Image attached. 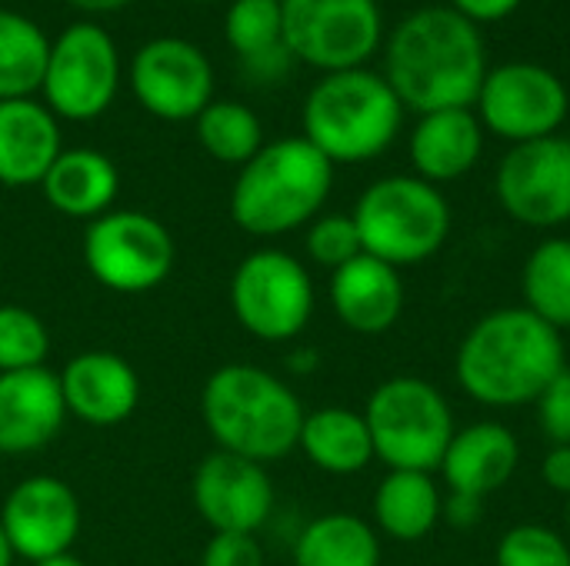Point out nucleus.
Segmentation results:
<instances>
[{"mask_svg":"<svg viewBox=\"0 0 570 566\" xmlns=\"http://www.w3.org/2000/svg\"><path fill=\"white\" fill-rule=\"evenodd\" d=\"M488 77L478 23L454 7H421L407 13L387 40L384 80L401 107L424 113L478 103Z\"/></svg>","mask_w":570,"mask_h":566,"instance_id":"1","label":"nucleus"},{"mask_svg":"<svg viewBox=\"0 0 570 566\" xmlns=\"http://www.w3.org/2000/svg\"><path fill=\"white\" fill-rule=\"evenodd\" d=\"M564 370L561 330L528 307H501L481 317L464 334L454 357L461 390L498 410L534 404Z\"/></svg>","mask_w":570,"mask_h":566,"instance_id":"2","label":"nucleus"},{"mask_svg":"<svg viewBox=\"0 0 570 566\" xmlns=\"http://www.w3.org/2000/svg\"><path fill=\"white\" fill-rule=\"evenodd\" d=\"M200 414L220 450L254 464H274L301 444L304 407L297 394L254 364L214 370L200 394Z\"/></svg>","mask_w":570,"mask_h":566,"instance_id":"3","label":"nucleus"},{"mask_svg":"<svg viewBox=\"0 0 570 566\" xmlns=\"http://www.w3.org/2000/svg\"><path fill=\"white\" fill-rule=\"evenodd\" d=\"M334 187V163L307 140L264 143L234 180L230 217L250 237H281L314 220Z\"/></svg>","mask_w":570,"mask_h":566,"instance_id":"4","label":"nucleus"},{"mask_svg":"<svg viewBox=\"0 0 570 566\" xmlns=\"http://www.w3.org/2000/svg\"><path fill=\"white\" fill-rule=\"evenodd\" d=\"M404 120L391 83L374 70L324 73L304 100V137L331 163H364L381 157Z\"/></svg>","mask_w":570,"mask_h":566,"instance_id":"5","label":"nucleus"},{"mask_svg":"<svg viewBox=\"0 0 570 566\" xmlns=\"http://www.w3.org/2000/svg\"><path fill=\"white\" fill-rule=\"evenodd\" d=\"M354 224L364 254L411 267L431 260L451 234L448 197L421 177H384L374 180L354 207Z\"/></svg>","mask_w":570,"mask_h":566,"instance_id":"6","label":"nucleus"},{"mask_svg":"<svg viewBox=\"0 0 570 566\" xmlns=\"http://www.w3.org/2000/svg\"><path fill=\"white\" fill-rule=\"evenodd\" d=\"M374 457L391 470L431 474L441 467L454 437V414L444 394L421 377L384 380L364 407Z\"/></svg>","mask_w":570,"mask_h":566,"instance_id":"7","label":"nucleus"},{"mask_svg":"<svg viewBox=\"0 0 570 566\" xmlns=\"http://www.w3.org/2000/svg\"><path fill=\"white\" fill-rule=\"evenodd\" d=\"M230 307L237 324L257 340H294L314 314L311 274L284 250H254L234 270Z\"/></svg>","mask_w":570,"mask_h":566,"instance_id":"8","label":"nucleus"},{"mask_svg":"<svg viewBox=\"0 0 570 566\" xmlns=\"http://www.w3.org/2000/svg\"><path fill=\"white\" fill-rule=\"evenodd\" d=\"M120 83V57L114 37L90 20L70 23L57 40H50L43 70V107L63 120L100 117Z\"/></svg>","mask_w":570,"mask_h":566,"instance_id":"9","label":"nucleus"},{"mask_svg":"<svg viewBox=\"0 0 570 566\" xmlns=\"http://www.w3.org/2000/svg\"><path fill=\"white\" fill-rule=\"evenodd\" d=\"M83 264L107 290L147 294L174 270V240L150 214L107 210L83 234Z\"/></svg>","mask_w":570,"mask_h":566,"instance_id":"10","label":"nucleus"},{"mask_svg":"<svg viewBox=\"0 0 570 566\" xmlns=\"http://www.w3.org/2000/svg\"><path fill=\"white\" fill-rule=\"evenodd\" d=\"M291 57L337 73L357 70L381 43L377 0H281Z\"/></svg>","mask_w":570,"mask_h":566,"instance_id":"11","label":"nucleus"},{"mask_svg":"<svg viewBox=\"0 0 570 566\" xmlns=\"http://www.w3.org/2000/svg\"><path fill=\"white\" fill-rule=\"evenodd\" d=\"M568 87L541 63H501L488 70L478 93V120L491 133L528 143L554 137L568 117Z\"/></svg>","mask_w":570,"mask_h":566,"instance_id":"12","label":"nucleus"},{"mask_svg":"<svg viewBox=\"0 0 570 566\" xmlns=\"http://www.w3.org/2000/svg\"><path fill=\"white\" fill-rule=\"evenodd\" d=\"M498 200L524 227L551 230L570 220V140L514 143L498 167Z\"/></svg>","mask_w":570,"mask_h":566,"instance_id":"13","label":"nucleus"},{"mask_svg":"<svg viewBox=\"0 0 570 566\" xmlns=\"http://www.w3.org/2000/svg\"><path fill=\"white\" fill-rule=\"evenodd\" d=\"M130 87L140 107L160 120H197L214 100V67L184 37H154L134 53Z\"/></svg>","mask_w":570,"mask_h":566,"instance_id":"14","label":"nucleus"},{"mask_svg":"<svg viewBox=\"0 0 570 566\" xmlns=\"http://www.w3.org/2000/svg\"><path fill=\"white\" fill-rule=\"evenodd\" d=\"M194 507L214 534H254L274 510V484L264 464L217 450L194 474Z\"/></svg>","mask_w":570,"mask_h":566,"instance_id":"15","label":"nucleus"},{"mask_svg":"<svg viewBox=\"0 0 570 566\" xmlns=\"http://www.w3.org/2000/svg\"><path fill=\"white\" fill-rule=\"evenodd\" d=\"M0 527L13 557L37 564L57 554H70L80 534V504L73 490L57 477H27L10 490L0 510Z\"/></svg>","mask_w":570,"mask_h":566,"instance_id":"16","label":"nucleus"},{"mask_svg":"<svg viewBox=\"0 0 570 566\" xmlns=\"http://www.w3.org/2000/svg\"><path fill=\"white\" fill-rule=\"evenodd\" d=\"M60 377L47 367L0 374V454H33L63 427Z\"/></svg>","mask_w":570,"mask_h":566,"instance_id":"17","label":"nucleus"},{"mask_svg":"<svg viewBox=\"0 0 570 566\" xmlns=\"http://www.w3.org/2000/svg\"><path fill=\"white\" fill-rule=\"evenodd\" d=\"M60 394L67 414L90 427L124 424L140 400V380L134 367L107 350H87L73 357L60 374Z\"/></svg>","mask_w":570,"mask_h":566,"instance_id":"18","label":"nucleus"},{"mask_svg":"<svg viewBox=\"0 0 570 566\" xmlns=\"http://www.w3.org/2000/svg\"><path fill=\"white\" fill-rule=\"evenodd\" d=\"M331 304L337 320L364 337L387 334L404 310V280L397 267L361 254L331 277Z\"/></svg>","mask_w":570,"mask_h":566,"instance_id":"19","label":"nucleus"},{"mask_svg":"<svg viewBox=\"0 0 570 566\" xmlns=\"http://www.w3.org/2000/svg\"><path fill=\"white\" fill-rule=\"evenodd\" d=\"M518 464H521L518 437L504 424L481 420L464 430H454L448 454L441 460V474L454 494L488 497L514 477Z\"/></svg>","mask_w":570,"mask_h":566,"instance_id":"20","label":"nucleus"},{"mask_svg":"<svg viewBox=\"0 0 570 566\" xmlns=\"http://www.w3.org/2000/svg\"><path fill=\"white\" fill-rule=\"evenodd\" d=\"M60 150L57 117L43 103L30 97L0 100V183H40Z\"/></svg>","mask_w":570,"mask_h":566,"instance_id":"21","label":"nucleus"},{"mask_svg":"<svg viewBox=\"0 0 570 566\" xmlns=\"http://www.w3.org/2000/svg\"><path fill=\"white\" fill-rule=\"evenodd\" d=\"M481 150H484V127L471 113V107L424 113L411 133L414 170L421 180L434 187L451 183L468 170H474Z\"/></svg>","mask_w":570,"mask_h":566,"instance_id":"22","label":"nucleus"},{"mask_svg":"<svg viewBox=\"0 0 570 566\" xmlns=\"http://www.w3.org/2000/svg\"><path fill=\"white\" fill-rule=\"evenodd\" d=\"M47 203L73 220H97L110 210L120 190V177L110 157L90 147L60 150L47 177L40 180Z\"/></svg>","mask_w":570,"mask_h":566,"instance_id":"23","label":"nucleus"},{"mask_svg":"<svg viewBox=\"0 0 570 566\" xmlns=\"http://www.w3.org/2000/svg\"><path fill=\"white\" fill-rule=\"evenodd\" d=\"M441 490L431 474L421 470H391L374 494L377 530L397 544L424 540L441 520Z\"/></svg>","mask_w":570,"mask_h":566,"instance_id":"24","label":"nucleus"},{"mask_svg":"<svg viewBox=\"0 0 570 566\" xmlns=\"http://www.w3.org/2000/svg\"><path fill=\"white\" fill-rule=\"evenodd\" d=\"M314 467L324 474H361L374 460V440L367 430L364 414L347 407H324L304 417L301 444H297Z\"/></svg>","mask_w":570,"mask_h":566,"instance_id":"25","label":"nucleus"},{"mask_svg":"<svg viewBox=\"0 0 570 566\" xmlns=\"http://www.w3.org/2000/svg\"><path fill=\"white\" fill-rule=\"evenodd\" d=\"M224 37L230 50L264 77H281L291 60L281 0H234L224 17Z\"/></svg>","mask_w":570,"mask_h":566,"instance_id":"26","label":"nucleus"},{"mask_svg":"<svg viewBox=\"0 0 570 566\" xmlns=\"http://www.w3.org/2000/svg\"><path fill=\"white\" fill-rule=\"evenodd\" d=\"M381 540L354 514H327L307 524L294 544V566H377Z\"/></svg>","mask_w":570,"mask_h":566,"instance_id":"27","label":"nucleus"},{"mask_svg":"<svg viewBox=\"0 0 570 566\" xmlns=\"http://www.w3.org/2000/svg\"><path fill=\"white\" fill-rule=\"evenodd\" d=\"M524 307L551 324L554 330H570V240L551 237L538 244L521 270Z\"/></svg>","mask_w":570,"mask_h":566,"instance_id":"28","label":"nucleus"},{"mask_svg":"<svg viewBox=\"0 0 570 566\" xmlns=\"http://www.w3.org/2000/svg\"><path fill=\"white\" fill-rule=\"evenodd\" d=\"M50 40L23 13L0 10V100H20L40 90Z\"/></svg>","mask_w":570,"mask_h":566,"instance_id":"29","label":"nucleus"},{"mask_svg":"<svg viewBox=\"0 0 570 566\" xmlns=\"http://www.w3.org/2000/svg\"><path fill=\"white\" fill-rule=\"evenodd\" d=\"M197 140L214 160L244 167L264 147V127L247 103L210 100L197 113Z\"/></svg>","mask_w":570,"mask_h":566,"instance_id":"30","label":"nucleus"},{"mask_svg":"<svg viewBox=\"0 0 570 566\" xmlns=\"http://www.w3.org/2000/svg\"><path fill=\"white\" fill-rule=\"evenodd\" d=\"M50 350V334L43 320L23 307L0 304V374L43 367Z\"/></svg>","mask_w":570,"mask_h":566,"instance_id":"31","label":"nucleus"},{"mask_svg":"<svg viewBox=\"0 0 570 566\" xmlns=\"http://www.w3.org/2000/svg\"><path fill=\"white\" fill-rule=\"evenodd\" d=\"M498 566H570V544L551 527L518 524L498 544Z\"/></svg>","mask_w":570,"mask_h":566,"instance_id":"32","label":"nucleus"},{"mask_svg":"<svg viewBox=\"0 0 570 566\" xmlns=\"http://www.w3.org/2000/svg\"><path fill=\"white\" fill-rule=\"evenodd\" d=\"M307 254L314 264H321L327 270H341L344 264L361 257L364 247H361V234H357L354 217L351 214L317 217L307 230Z\"/></svg>","mask_w":570,"mask_h":566,"instance_id":"33","label":"nucleus"},{"mask_svg":"<svg viewBox=\"0 0 570 566\" xmlns=\"http://www.w3.org/2000/svg\"><path fill=\"white\" fill-rule=\"evenodd\" d=\"M538 424L554 447H570V370L554 377V384L534 400Z\"/></svg>","mask_w":570,"mask_h":566,"instance_id":"34","label":"nucleus"},{"mask_svg":"<svg viewBox=\"0 0 570 566\" xmlns=\"http://www.w3.org/2000/svg\"><path fill=\"white\" fill-rule=\"evenodd\" d=\"M200 566H264V550L254 534H214Z\"/></svg>","mask_w":570,"mask_h":566,"instance_id":"35","label":"nucleus"},{"mask_svg":"<svg viewBox=\"0 0 570 566\" xmlns=\"http://www.w3.org/2000/svg\"><path fill=\"white\" fill-rule=\"evenodd\" d=\"M441 517L451 524V527H474L481 517H484V497H474V494H448L444 507H441Z\"/></svg>","mask_w":570,"mask_h":566,"instance_id":"36","label":"nucleus"},{"mask_svg":"<svg viewBox=\"0 0 570 566\" xmlns=\"http://www.w3.org/2000/svg\"><path fill=\"white\" fill-rule=\"evenodd\" d=\"M458 13H464L474 23H491V20H504L521 0H451Z\"/></svg>","mask_w":570,"mask_h":566,"instance_id":"37","label":"nucleus"},{"mask_svg":"<svg viewBox=\"0 0 570 566\" xmlns=\"http://www.w3.org/2000/svg\"><path fill=\"white\" fill-rule=\"evenodd\" d=\"M541 477L551 490L570 497V447H551L544 464H541Z\"/></svg>","mask_w":570,"mask_h":566,"instance_id":"38","label":"nucleus"},{"mask_svg":"<svg viewBox=\"0 0 570 566\" xmlns=\"http://www.w3.org/2000/svg\"><path fill=\"white\" fill-rule=\"evenodd\" d=\"M317 364H321V357L314 350H297V354L287 357V367L294 374H311V370H317Z\"/></svg>","mask_w":570,"mask_h":566,"instance_id":"39","label":"nucleus"},{"mask_svg":"<svg viewBox=\"0 0 570 566\" xmlns=\"http://www.w3.org/2000/svg\"><path fill=\"white\" fill-rule=\"evenodd\" d=\"M67 3H73L77 10H87V13H107V10H120L130 0H67Z\"/></svg>","mask_w":570,"mask_h":566,"instance_id":"40","label":"nucleus"},{"mask_svg":"<svg viewBox=\"0 0 570 566\" xmlns=\"http://www.w3.org/2000/svg\"><path fill=\"white\" fill-rule=\"evenodd\" d=\"M33 566H83L73 554H57V557H47V560H37Z\"/></svg>","mask_w":570,"mask_h":566,"instance_id":"41","label":"nucleus"},{"mask_svg":"<svg viewBox=\"0 0 570 566\" xmlns=\"http://www.w3.org/2000/svg\"><path fill=\"white\" fill-rule=\"evenodd\" d=\"M0 566H13V550H10V544H7L3 527H0Z\"/></svg>","mask_w":570,"mask_h":566,"instance_id":"42","label":"nucleus"},{"mask_svg":"<svg viewBox=\"0 0 570 566\" xmlns=\"http://www.w3.org/2000/svg\"><path fill=\"white\" fill-rule=\"evenodd\" d=\"M568 530H570V497H568Z\"/></svg>","mask_w":570,"mask_h":566,"instance_id":"43","label":"nucleus"},{"mask_svg":"<svg viewBox=\"0 0 570 566\" xmlns=\"http://www.w3.org/2000/svg\"><path fill=\"white\" fill-rule=\"evenodd\" d=\"M190 3H207V0H190Z\"/></svg>","mask_w":570,"mask_h":566,"instance_id":"44","label":"nucleus"}]
</instances>
